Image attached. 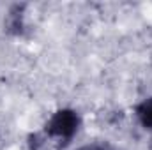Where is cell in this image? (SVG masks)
Returning a JSON list of instances; mask_svg holds the SVG:
<instances>
[{
	"label": "cell",
	"mask_w": 152,
	"mask_h": 150,
	"mask_svg": "<svg viewBox=\"0 0 152 150\" xmlns=\"http://www.w3.org/2000/svg\"><path fill=\"white\" fill-rule=\"evenodd\" d=\"M80 125H81L80 113L71 108H62L57 110L46 120L42 127V134L46 140H53L57 143V149H64L78 134Z\"/></svg>",
	"instance_id": "obj_1"
},
{
	"label": "cell",
	"mask_w": 152,
	"mask_h": 150,
	"mask_svg": "<svg viewBox=\"0 0 152 150\" xmlns=\"http://www.w3.org/2000/svg\"><path fill=\"white\" fill-rule=\"evenodd\" d=\"M76 150H118V149H115L108 141H96V143H87V145H83V147H80Z\"/></svg>",
	"instance_id": "obj_3"
},
{
	"label": "cell",
	"mask_w": 152,
	"mask_h": 150,
	"mask_svg": "<svg viewBox=\"0 0 152 150\" xmlns=\"http://www.w3.org/2000/svg\"><path fill=\"white\" fill-rule=\"evenodd\" d=\"M134 117L145 131L152 133V97H145L134 106Z\"/></svg>",
	"instance_id": "obj_2"
}]
</instances>
